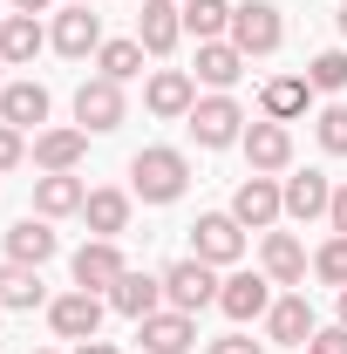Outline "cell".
Returning <instances> with one entry per match:
<instances>
[{"mask_svg": "<svg viewBox=\"0 0 347 354\" xmlns=\"http://www.w3.org/2000/svg\"><path fill=\"white\" fill-rule=\"evenodd\" d=\"M184 184H191V164H184V150H171V143H150V150L130 157V191L143 205H177Z\"/></svg>", "mask_w": 347, "mask_h": 354, "instance_id": "obj_1", "label": "cell"}, {"mask_svg": "<svg viewBox=\"0 0 347 354\" xmlns=\"http://www.w3.org/2000/svg\"><path fill=\"white\" fill-rule=\"evenodd\" d=\"M225 41L252 62V55H272V48L286 41V21H279V7H272V0H238V7H232V35H225Z\"/></svg>", "mask_w": 347, "mask_h": 354, "instance_id": "obj_2", "label": "cell"}, {"mask_svg": "<svg viewBox=\"0 0 347 354\" xmlns=\"http://www.w3.org/2000/svg\"><path fill=\"white\" fill-rule=\"evenodd\" d=\"M218 266H205L198 252L191 259H177V266H164V300H171L177 313H198V307H218Z\"/></svg>", "mask_w": 347, "mask_h": 354, "instance_id": "obj_3", "label": "cell"}, {"mask_svg": "<svg viewBox=\"0 0 347 354\" xmlns=\"http://www.w3.org/2000/svg\"><path fill=\"white\" fill-rule=\"evenodd\" d=\"M184 123H191V136H198L205 150H225V143L245 136V109H238L232 95H198V109H191Z\"/></svg>", "mask_w": 347, "mask_h": 354, "instance_id": "obj_4", "label": "cell"}, {"mask_svg": "<svg viewBox=\"0 0 347 354\" xmlns=\"http://www.w3.org/2000/svg\"><path fill=\"white\" fill-rule=\"evenodd\" d=\"M191 252L205 266H238V252H245V225L232 218V212H205V218L191 225Z\"/></svg>", "mask_w": 347, "mask_h": 354, "instance_id": "obj_5", "label": "cell"}, {"mask_svg": "<svg viewBox=\"0 0 347 354\" xmlns=\"http://www.w3.org/2000/svg\"><path fill=\"white\" fill-rule=\"evenodd\" d=\"M232 218L252 225V232L279 225V218H286V191H279V177H259V171H252L238 191H232Z\"/></svg>", "mask_w": 347, "mask_h": 354, "instance_id": "obj_6", "label": "cell"}, {"mask_svg": "<svg viewBox=\"0 0 347 354\" xmlns=\"http://www.w3.org/2000/svg\"><path fill=\"white\" fill-rule=\"evenodd\" d=\"M75 123H82L88 136H109L116 123H123V82H109V75H88V82L75 88Z\"/></svg>", "mask_w": 347, "mask_h": 354, "instance_id": "obj_7", "label": "cell"}, {"mask_svg": "<svg viewBox=\"0 0 347 354\" xmlns=\"http://www.w3.org/2000/svg\"><path fill=\"white\" fill-rule=\"evenodd\" d=\"M136 341H143V354H191L198 348V313L157 307L150 320H136Z\"/></svg>", "mask_w": 347, "mask_h": 354, "instance_id": "obj_8", "label": "cell"}, {"mask_svg": "<svg viewBox=\"0 0 347 354\" xmlns=\"http://www.w3.org/2000/svg\"><path fill=\"white\" fill-rule=\"evenodd\" d=\"M143 109L164 116V123L191 116V109H198V75H184V68H157V75L143 82Z\"/></svg>", "mask_w": 347, "mask_h": 354, "instance_id": "obj_9", "label": "cell"}, {"mask_svg": "<svg viewBox=\"0 0 347 354\" xmlns=\"http://www.w3.org/2000/svg\"><path fill=\"white\" fill-rule=\"evenodd\" d=\"M68 272H75V286H82V293H109L130 266H123V252H116V239H88L82 252L68 259Z\"/></svg>", "mask_w": 347, "mask_h": 354, "instance_id": "obj_10", "label": "cell"}, {"mask_svg": "<svg viewBox=\"0 0 347 354\" xmlns=\"http://www.w3.org/2000/svg\"><path fill=\"white\" fill-rule=\"evenodd\" d=\"M48 327L62 334V341H95V327H102V293H62V300H48Z\"/></svg>", "mask_w": 347, "mask_h": 354, "instance_id": "obj_11", "label": "cell"}, {"mask_svg": "<svg viewBox=\"0 0 347 354\" xmlns=\"http://www.w3.org/2000/svg\"><path fill=\"white\" fill-rule=\"evenodd\" d=\"M218 307H225V320H265L272 313V279L265 272H232L218 286Z\"/></svg>", "mask_w": 347, "mask_h": 354, "instance_id": "obj_12", "label": "cell"}, {"mask_svg": "<svg viewBox=\"0 0 347 354\" xmlns=\"http://www.w3.org/2000/svg\"><path fill=\"white\" fill-rule=\"evenodd\" d=\"M238 143H245V164H252L259 177H272V171L293 164V130H286V123H245Z\"/></svg>", "mask_w": 347, "mask_h": 354, "instance_id": "obj_13", "label": "cell"}, {"mask_svg": "<svg viewBox=\"0 0 347 354\" xmlns=\"http://www.w3.org/2000/svg\"><path fill=\"white\" fill-rule=\"evenodd\" d=\"M109 307L123 313V320H150V313L164 307V272H123L109 286Z\"/></svg>", "mask_w": 347, "mask_h": 354, "instance_id": "obj_14", "label": "cell"}, {"mask_svg": "<svg viewBox=\"0 0 347 354\" xmlns=\"http://www.w3.org/2000/svg\"><path fill=\"white\" fill-rule=\"evenodd\" d=\"M279 191H286V218H300V225L327 218V205H334V177L327 171H300V177H286Z\"/></svg>", "mask_w": 347, "mask_h": 354, "instance_id": "obj_15", "label": "cell"}, {"mask_svg": "<svg viewBox=\"0 0 347 354\" xmlns=\"http://www.w3.org/2000/svg\"><path fill=\"white\" fill-rule=\"evenodd\" d=\"M55 55H68V62H82L102 48V14H88V7H68V14H55Z\"/></svg>", "mask_w": 347, "mask_h": 354, "instance_id": "obj_16", "label": "cell"}, {"mask_svg": "<svg viewBox=\"0 0 347 354\" xmlns=\"http://www.w3.org/2000/svg\"><path fill=\"white\" fill-rule=\"evenodd\" d=\"M265 334H272L279 348H306V341L320 334V320H313V307H306V293L272 300V313H265Z\"/></svg>", "mask_w": 347, "mask_h": 354, "instance_id": "obj_17", "label": "cell"}, {"mask_svg": "<svg viewBox=\"0 0 347 354\" xmlns=\"http://www.w3.org/2000/svg\"><path fill=\"white\" fill-rule=\"evenodd\" d=\"M259 266H265V279H272V286H306V245L293 239V232H265Z\"/></svg>", "mask_w": 347, "mask_h": 354, "instance_id": "obj_18", "label": "cell"}, {"mask_svg": "<svg viewBox=\"0 0 347 354\" xmlns=\"http://www.w3.org/2000/svg\"><path fill=\"white\" fill-rule=\"evenodd\" d=\"M177 35H184V7H171V0H143V14H136V41H143V55H171Z\"/></svg>", "mask_w": 347, "mask_h": 354, "instance_id": "obj_19", "label": "cell"}, {"mask_svg": "<svg viewBox=\"0 0 347 354\" xmlns=\"http://www.w3.org/2000/svg\"><path fill=\"white\" fill-rule=\"evenodd\" d=\"M0 123L41 130V123H48V88L41 82H7V88H0Z\"/></svg>", "mask_w": 347, "mask_h": 354, "instance_id": "obj_20", "label": "cell"}, {"mask_svg": "<svg viewBox=\"0 0 347 354\" xmlns=\"http://www.w3.org/2000/svg\"><path fill=\"white\" fill-rule=\"evenodd\" d=\"M82 205H88V191H82L75 171H48L41 184H35V212H41V218H68V212H82Z\"/></svg>", "mask_w": 347, "mask_h": 354, "instance_id": "obj_21", "label": "cell"}, {"mask_svg": "<svg viewBox=\"0 0 347 354\" xmlns=\"http://www.w3.org/2000/svg\"><path fill=\"white\" fill-rule=\"evenodd\" d=\"M238 75H245V55L232 41H198V82L212 88V95H225Z\"/></svg>", "mask_w": 347, "mask_h": 354, "instance_id": "obj_22", "label": "cell"}, {"mask_svg": "<svg viewBox=\"0 0 347 354\" xmlns=\"http://www.w3.org/2000/svg\"><path fill=\"white\" fill-rule=\"evenodd\" d=\"M41 21H35V14H7V21H0V62H7V68H28V62H35V55H41Z\"/></svg>", "mask_w": 347, "mask_h": 354, "instance_id": "obj_23", "label": "cell"}, {"mask_svg": "<svg viewBox=\"0 0 347 354\" xmlns=\"http://www.w3.org/2000/svg\"><path fill=\"white\" fill-rule=\"evenodd\" d=\"M88 150V130H35V164L41 171H75Z\"/></svg>", "mask_w": 347, "mask_h": 354, "instance_id": "obj_24", "label": "cell"}, {"mask_svg": "<svg viewBox=\"0 0 347 354\" xmlns=\"http://www.w3.org/2000/svg\"><path fill=\"white\" fill-rule=\"evenodd\" d=\"M82 218H88L95 239H123V232H130V191H88Z\"/></svg>", "mask_w": 347, "mask_h": 354, "instance_id": "obj_25", "label": "cell"}, {"mask_svg": "<svg viewBox=\"0 0 347 354\" xmlns=\"http://www.w3.org/2000/svg\"><path fill=\"white\" fill-rule=\"evenodd\" d=\"M306 95H313V82H306V75H272V82H265V95H259L265 123H293V116L306 109Z\"/></svg>", "mask_w": 347, "mask_h": 354, "instance_id": "obj_26", "label": "cell"}, {"mask_svg": "<svg viewBox=\"0 0 347 354\" xmlns=\"http://www.w3.org/2000/svg\"><path fill=\"white\" fill-rule=\"evenodd\" d=\"M7 259H21V266H48V259H55V232H48V218L7 225Z\"/></svg>", "mask_w": 347, "mask_h": 354, "instance_id": "obj_27", "label": "cell"}, {"mask_svg": "<svg viewBox=\"0 0 347 354\" xmlns=\"http://www.w3.org/2000/svg\"><path fill=\"white\" fill-rule=\"evenodd\" d=\"M0 307H41V266L0 259Z\"/></svg>", "mask_w": 347, "mask_h": 354, "instance_id": "obj_28", "label": "cell"}, {"mask_svg": "<svg viewBox=\"0 0 347 354\" xmlns=\"http://www.w3.org/2000/svg\"><path fill=\"white\" fill-rule=\"evenodd\" d=\"M184 35L225 41V35H232V0H184Z\"/></svg>", "mask_w": 347, "mask_h": 354, "instance_id": "obj_29", "label": "cell"}, {"mask_svg": "<svg viewBox=\"0 0 347 354\" xmlns=\"http://www.w3.org/2000/svg\"><path fill=\"white\" fill-rule=\"evenodd\" d=\"M95 68H102V75H109V82H130V75H143V41H102L95 48Z\"/></svg>", "mask_w": 347, "mask_h": 354, "instance_id": "obj_30", "label": "cell"}, {"mask_svg": "<svg viewBox=\"0 0 347 354\" xmlns=\"http://www.w3.org/2000/svg\"><path fill=\"white\" fill-rule=\"evenodd\" d=\"M306 82L327 88V95H341V88H347V48H327V55H313V62H306Z\"/></svg>", "mask_w": 347, "mask_h": 354, "instance_id": "obj_31", "label": "cell"}, {"mask_svg": "<svg viewBox=\"0 0 347 354\" xmlns=\"http://www.w3.org/2000/svg\"><path fill=\"white\" fill-rule=\"evenodd\" d=\"M313 136H320V150H327V157H347V102H327V109H320V123H313Z\"/></svg>", "mask_w": 347, "mask_h": 354, "instance_id": "obj_32", "label": "cell"}, {"mask_svg": "<svg viewBox=\"0 0 347 354\" xmlns=\"http://www.w3.org/2000/svg\"><path fill=\"white\" fill-rule=\"evenodd\" d=\"M313 279H327V286H347V239L334 232L320 252H313Z\"/></svg>", "mask_w": 347, "mask_h": 354, "instance_id": "obj_33", "label": "cell"}, {"mask_svg": "<svg viewBox=\"0 0 347 354\" xmlns=\"http://www.w3.org/2000/svg\"><path fill=\"white\" fill-rule=\"evenodd\" d=\"M21 157H28V143H21V130H14V123H0V171H14Z\"/></svg>", "mask_w": 347, "mask_h": 354, "instance_id": "obj_34", "label": "cell"}, {"mask_svg": "<svg viewBox=\"0 0 347 354\" xmlns=\"http://www.w3.org/2000/svg\"><path fill=\"white\" fill-rule=\"evenodd\" d=\"M306 354H347V327H320V334L306 341Z\"/></svg>", "mask_w": 347, "mask_h": 354, "instance_id": "obj_35", "label": "cell"}, {"mask_svg": "<svg viewBox=\"0 0 347 354\" xmlns=\"http://www.w3.org/2000/svg\"><path fill=\"white\" fill-rule=\"evenodd\" d=\"M212 354H265V348L245 341V334H225V341H212Z\"/></svg>", "mask_w": 347, "mask_h": 354, "instance_id": "obj_36", "label": "cell"}, {"mask_svg": "<svg viewBox=\"0 0 347 354\" xmlns=\"http://www.w3.org/2000/svg\"><path fill=\"white\" fill-rule=\"evenodd\" d=\"M327 225L347 239V184H334V205H327Z\"/></svg>", "mask_w": 347, "mask_h": 354, "instance_id": "obj_37", "label": "cell"}, {"mask_svg": "<svg viewBox=\"0 0 347 354\" xmlns=\"http://www.w3.org/2000/svg\"><path fill=\"white\" fill-rule=\"evenodd\" d=\"M75 354H116L109 341H75Z\"/></svg>", "mask_w": 347, "mask_h": 354, "instance_id": "obj_38", "label": "cell"}, {"mask_svg": "<svg viewBox=\"0 0 347 354\" xmlns=\"http://www.w3.org/2000/svg\"><path fill=\"white\" fill-rule=\"evenodd\" d=\"M14 7H21V14H41V7H48V0H14Z\"/></svg>", "mask_w": 347, "mask_h": 354, "instance_id": "obj_39", "label": "cell"}, {"mask_svg": "<svg viewBox=\"0 0 347 354\" xmlns=\"http://www.w3.org/2000/svg\"><path fill=\"white\" fill-rule=\"evenodd\" d=\"M341 327H347V286H341Z\"/></svg>", "mask_w": 347, "mask_h": 354, "instance_id": "obj_40", "label": "cell"}, {"mask_svg": "<svg viewBox=\"0 0 347 354\" xmlns=\"http://www.w3.org/2000/svg\"><path fill=\"white\" fill-rule=\"evenodd\" d=\"M341 35H347V0H341Z\"/></svg>", "mask_w": 347, "mask_h": 354, "instance_id": "obj_41", "label": "cell"}, {"mask_svg": "<svg viewBox=\"0 0 347 354\" xmlns=\"http://www.w3.org/2000/svg\"><path fill=\"white\" fill-rule=\"evenodd\" d=\"M68 7H88V0H68Z\"/></svg>", "mask_w": 347, "mask_h": 354, "instance_id": "obj_42", "label": "cell"}, {"mask_svg": "<svg viewBox=\"0 0 347 354\" xmlns=\"http://www.w3.org/2000/svg\"><path fill=\"white\" fill-rule=\"evenodd\" d=\"M0 68H7V62H0ZM0 88H7V82H0Z\"/></svg>", "mask_w": 347, "mask_h": 354, "instance_id": "obj_43", "label": "cell"}, {"mask_svg": "<svg viewBox=\"0 0 347 354\" xmlns=\"http://www.w3.org/2000/svg\"><path fill=\"white\" fill-rule=\"evenodd\" d=\"M0 21H7V14H0Z\"/></svg>", "mask_w": 347, "mask_h": 354, "instance_id": "obj_44", "label": "cell"}, {"mask_svg": "<svg viewBox=\"0 0 347 354\" xmlns=\"http://www.w3.org/2000/svg\"><path fill=\"white\" fill-rule=\"evenodd\" d=\"M0 313H7V307H0Z\"/></svg>", "mask_w": 347, "mask_h": 354, "instance_id": "obj_45", "label": "cell"}, {"mask_svg": "<svg viewBox=\"0 0 347 354\" xmlns=\"http://www.w3.org/2000/svg\"><path fill=\"white\" fill-rule=\"evenodd\" d=\"M41 354H48V348H41Z\"/></svg>", "mask_w": 347, "mask_h": 354, "instance_id": "obj_46", "label": "cell"}]
</instances>
